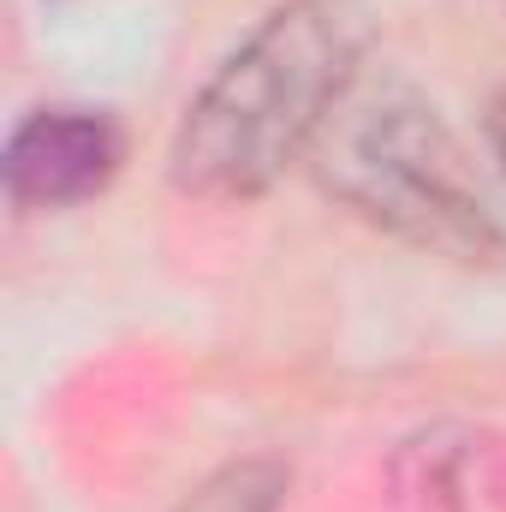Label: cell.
<instances>
[{
  "mask_svg": "<svg viewBox=\"0 0 506 512\" xmlns=\"http://www.w3.org/2000/svg\"><path fill=\"white\" fill-rule=\"evenodd\" d=\"M286 507V465L274 459H233L203 477L173 512H280Z\"/></svg>",
  "mask_w": 506,
  "mask_h": 512,
  "instance_id": "obj_5",
  "label": "cell"
},
{
  "mask_svg": "<svg viewBox=\"0 0 506 512\" xmlns=\"http://www.w3.org/2000/svg\"><path fill=\"white\" fill-rule=\"evenodd\" d=\"M126 137L96 108H36L6 143V197L18 209H72L114 185Z\"/></svg>",
  "mask_w": 506,
  "mask_h": 512,
  "instance_id": "obj_3",
  "label": "cell"
},
{
  "mask_svg": "<svg viewBox=\"0 0 506 512\" xmlns=\"http://www.w3.org/2000/svg\"><path fill=\"white\" fill-rule=\"evenodd\" d=\"M310 155L322 185L370 227L465 268L506 262V227L483 203L465 149L417 96H346Z\"/></svg>",
  "mask_w": 506,
  "mask_h": 512,
  "instance_id": "obj_2",
  "label": "cell"
},
{
  "mask_svg": "<svg viewBox=\"0 0 506 512\" xmlns=\"http://www.w3.org/2000/svg\"><path fill=\"white\" fill-rule=\"evenodd\" d=\"M376 42L370 0H286L197 90L167 149V179L203 203H251L304 161L352 96Z\"/></svg>",
  "mask_w": 506,
  "mask_h": 512,
  "instance_id": "obj_1",
  "label": "cell"
},
{
  "mask_svg": "<svg viewBox=\"0 0 506 512\" xmlns=\"http://www.w3.org/2000/svg\"><path fill=\"white\" fill-rule=\"evenodd\" d=\"M477 441L453 423H435L411 435L393 459V507L399 512H471V453Z\"/></svg>",
  "mask_w": 506,
  "mask_h": 512,
  "instance_id": "obj_4",
  "label": "cell"
},
{
  "mask_svg": "<svg viewBox=\"0 0 506 512\" xmlns=\"http://www.w3.org/2000/svg\"><path fill=\"white\" fill-rule=\"evenodd\" d=\"M489 131H495V149H501V161H506V108L495 114V126H489Z\"/></svg>",
  "mask_w": 506,
  "mask_h": 512,
  "instance_id": "obj_6",
  "label": "cell"
}]
</instances>
